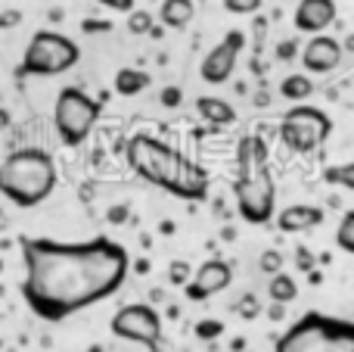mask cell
I'll use <instances>...</instances> for the list:
<instances>
[{
    "label": "cell",
    "instance_id": "6da1fadb",
    "mask_svg": "<svg viewBox=\"0 0 354 352\" xmlns=\"http://www.w3.org/2000/svg\"><path fill=\"white\" fill-rule=\"evenodd\" d=\"M22 299L41 322H66L109 299L131 274V256L118 240L100 234L91 240L22 237Z\"/></svg>",
    "mask_w": 354,
    "mask_h": 352
},
{
    "label": "cell",
    "instance_id": "7a4b0ae2",
    "mask_svg": "<svg viewBox=\"0 0 354 352\" xmlns=\"http://www.w3.org/2000/svg\"><path fill=\"white\" fill-rule=\"evenodd\" d=\"M124 156H128V166L147 184L162 187V191L174 193L180 200H193V203H202L208 197L212 178H208L205 168L189 156H183L180 150H174L171 143L159 141V137L134 134L124 147Z\"/></svg>",
    "mask_w": 354,
    "mask_h": 352
},
{
    "label": "cell",
    "instance_id": "3957f363",
    "mask_svg": "<svg viewBox=\"0 0 354 352\" xmlns=\"http://www.w3.org/2000/svg\"><path fill=\"white\" fill-rule=\"evenodd\" d=\"M233 200H236V212L249 225H268L277 218V184L270 172V153L258 134H249L236 143Z\"/></svg>",
    "mask_w": 354,
    "mask_h": 352
},
{
    "label": "cell",
    "instance_id": "277c9868",
    "mask_svg": "<svg viewBox=\"0 0 354 352\" xmlns=\"http://www.w3.org/2000/svg\"><path fill=\"white\" fill-rule=\"evenodd\" d=\"M56 159L44 147L12 150L0 162V197H6L19 209H35L56 191Z\"/></svg>",
    "mask_w": 354,
    "mask_h": 352
},
{
    "label": "cell",
    "instance_id": "5b68a950",
    "mask_svg": "<svg viewBox=\"0 0 354 352\" xmlns=\"http://www.w3.org/2000/svg\"><path fill=\"white\" fill-rule=\"evenodd\" d=\"M274 352H354V322L305 312L277 340Z\"/></svg>",
    "mask_w": 354,
    "mask_h": 352
},
{
    "label": "cell",
    "instance_id": "8992f818",
    "mask_svg": "<svg viewBox=\"0 0 354 352\" xmlns=\"http://www.w3.org/2000/svg\"><path fill=\"white\" fill-rule=\"evenodd\" d=\"M78 60H81V47L72 37L59 35V31L41 28L31 35L16 72L22 75V78H53V75H62V72H68V69H75Z\"/></svg>",
    "mask_w": 354,
    "mask_h": 352
},
{
    "label": "cell",
    "instance_id": "52a82bcc",
    "mask_svg": "<svg viewBox=\"0 0 354 352\" xmlns=\"http://www.w3.org/2000/svg\"><path fill=\"white\" fill-rule=\"evenodd\" d=\"M103 116V100H93L81 87H62L53 106V128L66 147H81Z\"/></svg>",
    "mask_w": 354,
    "mask_h": 352
},
{
    "label": "cell",
    "instance_id": "ba28073f",
    "mask_svg": "<svg viewBox=\"0 0 354 352\" xmlns=\"http://www.w3.org/2000/svg\"><path fill=\"white\" fill-rule=\"evenodd\" d=\"M333 134V122L324 109L317 106H292L286 109V116L280 118V141L292 153H314L320 150Z\"/></svg>",
    "mask_w": 354,
    "mask_h": 352
},
{
    "label": "cell",
    "instance_id": "9c48e42d",
    "mask_svg": "<svg viewBox=\"0 0 354 352\" xmlns=\"http://www.w3.org/2000/svg\"><path fill=\"white\" fill-rule=\"evenodd\" d=\"M112 334L118 340L140 343L149 352L162 349V315L149 303H128L112 315Z\"/></svg>",
    "mask_w": 354,
    "mask_h": 352
},
{
    "label": "cell",
    "instance_id": "30bf717a",
    "mask_svg": "<svg viewBox=\"0 0 354 352\" xmlns=\"http://www.w3.org/2000/svg\"><path fill=\"white\" fill-rule=\"evenodd\" d=\"M243 47H245L243 31H236V28L227 31V35L205 53V60H202V66H199L202 81H208V85H224V81L233 75V69H236L239 50Z\"/></svg>",
    "mask_w": 354,
    "mask_h": 352
},
{
    "label": "cell",
    "instance_id": "8fae6325",
    "mask_svg": "<svg viewBox=\"0 0 354 352\" xmlns=\"http://www.w3.org/2000/svg\"><path fill=\"white\" fill-rule=\"evenodd\" d=\"M233 284V265L227 259H208L193 272L189 284L183 287V297L189 303H205V299L224 293Z\"/></svg>",
    "mask_w": 354,
    "mask_h": 352
},
{
    "label": "cell",
    "instance_id": "7c38bea8",
    "mask_svg": "<svg viewBox=\"0 0 354 352\" xmlns=\"http://www.w3.org/2000/svg\"><path fill=\"white\" fill-rule=\"evenodd\" d=\"M342 41L330 35H314L308 37V44L301 47V66L308 69L311 75H326L342 62Z\"/></svg>",
    "mask_w": 354,
    "mask_h": 352
},
{
    "label": "cell",
    "instance_id": "4fadbf2b",
    "mask_svg": "<svg viewBox=\"0 0 354 352\" xmlns=\"http://www.w3.org/2000/svg\"><path fill=\"white\" fill-rule=\"evenodd\" d=\"M339 10H336V0H299L295 6V31L301 35H324L333 22H336Z\"/></svg>",
    "mask_w": 354,
    "mask_h": 352
},
{
    "label": "cell",
    "instance_id": "5bb4252c",
    "mask_svg": "<svg viewBox=\"0 0 354 352\" xmlns=\"http://www.w3.org/2000/svg\"><path fill=\"white\" fill-rule=\"evenodd\" d=\"M326 212L314 203H292L286 209L277 212V228L283 234H301V231H311L317 225H324Z\"/></svg>",
    "mask_w": 354,
    "mask_h": 352
},
{
    "label": "cell",
    "instance_id": "9a60e30c",
    "mask_svg": "<svg viewBox=\"0 0 354 352\" xmlns=\"http://www.w3.org/2000/svg\"><path fill=\"white\" fill-rule=\"evenodd\" d=\"M196 112H199L208 125H214V128H224V125L236 122V109L221 97H196Z\"/></svg>",
    "mask_w": 354,
    "mask_h": 352
},
{
    "label": "cell",
    "instance_id": "2e32d148",
    "mask_svg": "<svg viewBox=\"0 0 354 352\" xmlns=\"http://www.w3.org/2000/svg\"><path fill=\"white\" fill-rule=\"evenodd\" d=\"M196 16V0H162L159 22L165 28H187Z\"/></svg>",
    "mask_w": 354,
    "mask_h": 352
},
{
    "label": "cell",
    "instance_id": "e0dca14e",
    "mask_svg": "<svg viewBox=\"0 0 354 352\" xmlns=\"http://www.w3.org/2000/svg\"><path fill=\"white\" fill-rule=\"evenodd\" d=\"M112 87H115V94H122V97H137V94H143L149 87V75L143 72V69H118Z\"/></svg>",
    "mask_w": 354,
    "mask_h": 352
},
{
    "label": "cell",
    "instance_id": "ac0fdd59",
    "mask_svg": "<svg viewBox=\"0 0 354 352\" xmlns=\"http://www.w3.org/2000/svg\"><path fill=\"white\" fill-rule=\"evenodd\" d=\"M268 297H270V303L289 306V303H295V299H299V284H295L292 274L280 272V274H274V278H270V284H268Z\"/></svg>",
    "mask_w": 354,
    "mask_h": 352
},
{
    "label": "cell",
    "instance_id": "d6986e66",
    "mask_svg": "<svg viewBox=\"0 0 354 352\" xmlns=\"http://www.w3.org/2000/svg\"><path fill=\"white\" fill-rule=\"evenodd\" d=\"M280 94L286 100H295V106H299L301 100H308L314 94V81L308 78V75H286V78L280 81Z\"/></svg>",
    "mask_w": 354,
    "mask_h": 352
},
{
    "label": "cell",
    "instance_id": "ffe728a7",
    "mask_svg": "<svg viewBox=\"0 0 354 352\" xmlns=\"http://www.w3.org/2000/svg\"><path fill=\"white\" fill-rule=\"evenodd\" d=\"M324 181L333 187H345L354 191V162H342V166H326L324 168Z\"/></svg>",
    "mask_w": 354,
    "mask_h": 352
},
{
    "label": "cell",
    "instance_id": "44dd1931",
    "mask_svg": "<svg viewBox=\"0 0 354 352\" xmlns=\"http://www.w3.org/2000/svg\"><path fill=\"white\" fill-rule=\"evenodd\" d=\"M336 247L342 249V253L354 256V209L345 212L342 222H339V228H336Z\"/></svg>",
    "mask_w": 354,
    "mask_h": 352
},
{
    "label": "cell",
    "instance_id": "7402d4cb",
    "mask_svg": "<svg viewBox=\"0 0 354 352\" xmlns=\"http://www.w3.org/2000/svg\"><path fill=\"white\" fill-rule=\"evenodd\" d=\"M128 31L131 35H153V12L131 10L128 12Z\"/></svg>",
    "mask_w": 354,
    "mask_h": 352
},
{
    "label": "cell",
    "instance_id": "603a6c76",
    "mask_svg": "<svg viewBox=\"0 0 354 352\" xmlns=\"http://www.w3.org/2000/svg\"><path fill=\"white\" fill-rule=\"evenodd\" d=\"M258 272L261 274H280L283 272V253L280 249H264L261 256H258Z\"/></svg>",
    "mask_w": 354,
    "mask_h": 352
},
{
    "label": "cell",
    "instance_id": "cb8c5ba5",
    "mask_svg": "<svg viewBox=\"0 0 354 352\" xmlns=\"http://www.w3.org/2000/svg\"><path fill=\"white\" fill-rule=\"evenodd\" d=\"M189 278H193V265H189L187 259H174L171 265H168V281H171L174 287H187Z\"/></svg>",
    "mask_w": 354,
    "mask_h": 352
},
{
    "label": "cell",
    "instance_id": "d4e9b609",
    "mask_svg": "<svg viewBox=\"0 0 354 352\" xmlns=\"http://www.w3.org/2000/svg\"><path fill=\"white\" fill-rule=\"evenodd\" d=\"M221 334H224V324H221L218 318H202V322L196 324V337H199V340H205V343L218 340Z\"/></svg>",
    "mask_w": 354,
    "mask_h": 352
},
{
    "label": "cell",
    "instance_id": "484cf974",
    "mask_svg": "<svg viewBox=\"0 0 354 352\" xmlns=\"http://www.w3.org/2000/svg\"><path fill=\"white\" fill-rule=\"evenodd\" d=\"M264 0H224V10L233 16H252V12L261 10Z\"/></svg>",
    "mask_w": 354,
    "mask_h": 352
},
{
    "label": "cell",
    "instance_id": "4316f807",
    "mask_svg": "<svg viewBox=\"0 0 354 352\" xmlns=\"http://www.w3.org/2000/svg\"><path fill=\"white\" fill-rule=\"evenodd\" d=\"M233 312H236L239 318H258V312H261V306H258V299L252 297V293H245V297L239 299L236 306H233Z\"/></svg>",
    "mask_w": 354,
    "mask_h": 352
},
{
    "label": "cell",
    "instance_id": "83f0119b",
    "mask_svg": "<svg viewBox=\"0 0 354 352\" xmlns=\"http://www.w3.org/2000/svg\"><path fill=\"white\" fill-rule=\"evenodd\" d=\"M180 100H183V91L177 85H168V87H162V94H159V103L162 106H168V109H174V106H180Z\"/></svg>",
    "mask_w": 354,
    "mask_h": 352
},
{
    "label": "cell",
    "instance_id": "f1b7e54d",
    "mask_svg": "<svg viewBox=\"0 0 354 352\" xmlns=\"http://www.w3.org/2000/svg\"><path fill=\"white\" fill-rule=\"evenodd\" d=\"M295 265H299V272H308V274H311V272H314V256H311V249H308V247H299V249H295Z\"/></svg>",
    "mask_w": 354,
    "mask_h": 352
},
{
    "label": "cell",
    "instance_id": "f546056e",
    "mask_svg": "<svg viewBox=\"0 0 354 352\" xmlns=\"http://www.w3.org/2000/svg\"><path fill=\"white\" fill-rule=\"evenodd\" d=\"M22 25V10H3L0 12V28H16Z\"/></svg>",
    "mask_w": 354,
    "mask_h": 352
},
{
    "label": "cell",
    "instance_id": "4dcf8cb0",
    "mask_svg": "<svg viewBox=\"0 0 354 352\" xmlns=\"http://www.w3.org/2000/svg\"><path fill=\"white\" fill-rule=\"evenodd\" d=\"M128 215H131V209H128V206H112V209L106 212V218H109V225H124V222H128Z\"/></svg>",
    "mask_w": 354,
    "mask_h": 352
},
{
    "label": "cell",
    "instance_id": "1f68e13d",
    "mask_svg": "<svg viewBox=\"0 0 354 352\" xmlns=\"http://www.w3.org/2000/svg\"><path fill=\"white\" fill-rule=\"evenodd\" d=\"M81 28H84L87 35H93V31H112V22H106V19H84Z\"/></svg>",
    "mask_w": 354,
    "mask_h": 352
},
{
    "label": "cell",
    "instance_id": "d6a6232c",
    "mask_svg": "<svg viewBox=\"0 0 354 352\" xmlns=\"http://www.w3.org/2000/svg\"><path fill=\"white\" fill-rule=\"evenodd\" d=\"M97 3H103L106 10H115V12H131L134 10V0H97Z\"/></svg>",
    "mask_w": 354,
    "mask_h": 352
},
{
    "label": "cell",
    "instance_id": "836d02e7",
    "mask_svg": "<svg viewBox=\"0 0 354 352\" xmlns=\"http://www.w3.org/2000/svg\"><path fill=\"white\" fill-rule=\"evenodd\" d=\"M295 50H299V44L295 41H283L280 47H277V56H280V60H292Z\"/></svg>",
    "mask_w": 354,
    "mask_h": 352
},
{
    "label": "cell",
    "instance_id": "e575fe53",
    "mask_svg": "<svg viewBox=\"0 0 354 352\" xmlns=\"http://www.w3.org/2000/svg\"><path fill=\"white\" fill-rule=\"evenodd\" d=\"M12 125V116H10V109H3V106H0V134H3L6 128H10Z\"/></svg>",
    "mask_w": 354,
    "mask_h": 352
},
{
    "label": "cell",
    "instance_id": "d590c367",
    "mask_svg": "<svg viewBox=\"0 0 354 352\" xmlns=\"http://www.w3.org/2000/svg\"><path fill=\"white\" fill-rule=\"evenodd\" d=\"M283 312H286V306H280V303H274V306H270V318H274V322H280V318H283Z\"/></svg>",
    "mask_w": 354,
    "mask_h": 352
},
{
    "label": "cell",
    "instance_id": "8d00e7d4",
    "mask_svg": "<svg viewBox=\"0 0 354 352\" xmlns=\"http://www.w3.org/2000/svg\"><path fill=\"white\" fill-rule=\"evenodd\" d=\"M342 50H348V53H354V35H348V37L342 41Z\"/></svg>",
    "mask_w": 354,
    "mask_h": 352
},
{
    "label": "cell",
    "instance_id": "74e56055",
    "mask_svg": "<svg viewBox=\"0 0 354 352\" xmlns=\"http://www.w3.org/2000/svg\"><path fill=\"white\" fill-rule=\"evenodd\" d=\"M162 234H174V225L171 222H162Z\"/></svg>",
    "mask_w": 354,
    "mask_h": 352
},
{
    "label": "cell",
    "instance_id": "f35d334b",
    "mask_svg": "<svg viewBox=\"0 0 354 352\" xmlns=\"http://www.w3.org/2000/svg\"><path fill=\"white\" fill-rule=\"evenodd\" d=\"M91 352H103V346H91Z\"/></svg>",
    "mask_w": 354,
    "mask_h": 352
},
{
    "label": "cell",
    "instance_id": "ab89813d",
    "mask_svg": "<svg viewBox=\"0 0 354 352\" xmlns=\"http://www.w3.org/2000/svg\"><path fill=\"white\" fill-rule=\"evenodd\" d=\"M0 274H3V256H0Z\"/></svg>",
    "mask_w": 354,
    "mask_h": 352
},
{
    "label": "cell",
    "instance_id": "60d3db41",
    "mask_svg": "<svg viewBox=\"0 0 354 352\" xmlns=\"http://www.w3.org/2000/svg\"><path fill=\"white\" fill-rule=\"evenodd\" d=\"M196 3H199V0H196Z\"/></svg>",
    "mask_w": 354,
    "mask_h": 352
}]
</instances>
